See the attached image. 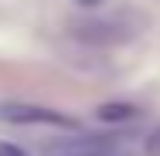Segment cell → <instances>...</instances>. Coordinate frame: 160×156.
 <instances>
[{
	"instance_id": "1",
	"label": "cell",
	"mask_w": 160,
	"mask_h": 156,
	"mask_svg": "<svg viewBox=\"0 0 160 156\" xmlns=\"http://www.w3.org/2000/svg\"><path fill=\"white\" fill-rule=\"evenodd\" d=\"M41 156H147V136H68L48 143Z\"/></svg>"
},
{
	"instance_id": "2",
	"label": "cell",
	"mask_w": 160,
	"mask_h": 156,
	"mask_svg": "<svg viewBox=\"0 0 160 156\" xmlns=\"http://www.w3.org/2000/svg\"><path fill=\"white\" fill-rule=\"evenodd\" d=\"M0 119L14 125H55V129H78L75 119H68L65 112H55V109H44V105H0Z\"/></svg>"
},
{
	"instance_id": "3",
	"label": "cell",
	"mask_w": 160,
	"mask_h": 156,
	"mask_svg": "<svg viewBox=\"0 0 160 156\" xmlns=\"http://www.w3.org/2000/svg\"><path fill=\"white\" fill-rule=\"evenodd\" d=\"M99 119H106V122H133L136 119V109L133 105H102L99 109Z\"/></svg>"
},
{
	"instance_id": "4",
	"label": "cell",
	"mask_w": 160,
	"mask_h": 156,
	"mask_svg": "<svg viewBox=\"0 0 160 156\" xmlns=\"http://www.w3.org/2000/svg\"><path fill=\"white\" fill-rule=\"evenodd\" d=\"M0 156H28L21 146H14V143H7V139H0Z\"/></svg>"
},
{
	"instance_id": "5",
	"label": "cell",
	"mask_w": 160,
	"mask_h": 156,
	"mask_svg": "<svg viewBox=\"0 0 160 156\" xmlns=\"http://www.w3.org/2000/svg\"><path fill=\"white\" fill-rule=\"evenodd\" d=\"M147 156H160V132L147 136Z\"/></svg>"
},
{
	"instance_id": "6",
	"label": "cell",
	"mask_w": 160,
	"mask_h": 156,
	"mask_svg": "<svg viewBox=\"0 0 160 156\" xmlns=\"http://www.w3.org/2000/svg\"><path fill=\"white\" fill-rule=\"evenodd\" d=\"M78 3H85V7H96V3H102V0H78Z\"/></svg>"
}]
</instances>
